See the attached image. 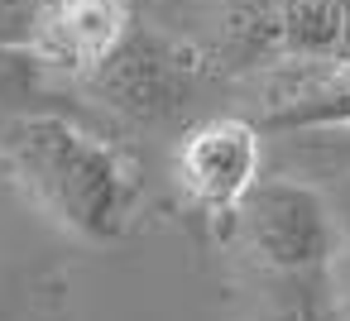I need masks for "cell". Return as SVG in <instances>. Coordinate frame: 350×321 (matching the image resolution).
<instances>
[{
    "instance_id": "1",
    "label": "cell",
    "mask_w": 350,
    "mask_h": 321,
    "mask_svg": "<svg viewBox=\"0 0 350 321\" xmlns=\"http://www.w3.org/2000/svg\"><path fill=\"white\" fill-rule=\"evenodd\" d=\"M0 154H5L10 173L29 187V197L72 235L111 245L130 230L135 173L96 135H82L58 115H25L5 125Z\"/></svg>"
},
{
    "instance_id": "4",
    "label": "cell",
    "mask_w": 350,
    "mask_h": 321,
    "mask_svg": "<svg viewBox=\"0 0 350 321\" xmlns=\"http://www.w3.org/2000/svg\"><path fill=\"white\" fill-rule=\"evenodd\" d=\"M259 182V130L240 115H211L178 144V187L202 211H235Z\"/></svg>"
},
{
    "instance_id": "6",
    "label": "cell",
    "mask_w": 350,
    "mask_h": 321,
    "mask_svg": "<svg viewBox=\"0 0 350 321\" xmlns=\"http://www.w3.org/2000/svg\"><path fill=\"white\" fill-rule=\"evenodd\" d=\"M206 34L192 39L211 72H269L288 58L283 44V0H216L211 15L202 20Z\"/></svg>"
},
{
    "instance_id": "12",
    "label": "cell",
    "mask_w": 350,
    "mask_h": 321,
    "mask_svg": "<svg viewBox=\"0 0 350 321\" xmlns=\"http://www.w3.org/2000/svg\"><path fill=\"white\" fill-rule=\"evenodd\" d=\"M312 321H350V316H345V311H340V307H336V302H331V307H326V311H317V316H312Z\"/></svg>"
},
{
    "instance_id": "5",
    "label": "cell",
    "mask_w": 350,
    "mask_h": 321,
    "mask_svg": "<svg viewBox=\"0 0 350 321\" xmlns=\"http://www.w3.org/2000/svg\"><path fill=\"white\" fill-rule=\"evenodd\" d=\"M350 125V53L340 58H283L259 130H336Z\"/></svg>"
},
{
    "instance_id": "8",
    "label": "cell",
    "mask_w": 350,
    "mask_h": 321,
    "mask_svg": "<svg viewBox=\"0 0 350 321\" xmlns=\"http://www.w3.org/2000/svg\"><path fill=\"white\" fill-rule=\"evenodd\" d=\"M283 44L288 58H340L345 5L340 0H283Z\"/></svg>"
},
{
    "instance_id": "3",
    "label": "cell",
    "mask_w": 350,
    "mask_h": 321,
    "mask_svg": "<svg viewBox=\"0 0 350 321\" xmlns=\"http://www.w3.org/2000/svg\"><path fill=\"white\" fill-rule=\"evenodd\" d=\"M245 245L273 273H317L336 254V221L317 187L288 178H259L235 206Z\"/></svg>"
},
{
    "instance_id": "9",
    "label": "cell",
    "mask_w": 350,
    "mask_h": 321,
    "mask_svg": "<svg viewBox=\"0 0 350 321\" xmlns=\"http://www.w3.org/2000/svg\"><path fill=\"white\" fill-rule=\"evenodd\" d=\"M49 0H0V44L5 48H39Z\"/></svg>"
},
{
    "instance_id": "11",
    "label": "cell",
    "mask_w": 350,
    "mask_h": 321,
    "mask_svg": "<svg viewBox=\"0 0 350 321\" xmlns=\"http://www.w3.org/2000/svg\"><path fill=\"white\" fill-rule=\"evenodd\" d=\"M139 5L154 15V25H159V29L178 34L183 25H202V20L211 15L216 0H139Z\"/></svg>"
},
{
    "instance_id": "10",
    "label": "cell",
    "mask_w": 350,
    "mask_h": 321,
    "mask_svg": "<svg viewBox=\"0 0 350 321\" xmlns=\"http://www.w3.org/2000/svg\"><path fill=\"white\" fill-rule=\"evenodd\" d=\"M39 68H44V58L34 48H5V44H0V92H5V96L29 92Z\"/></svg>"
},
{
    "instance_id": "2",
    "label": "cell",
    "mask_w": 350,
    "mask_h": 321,
    "mask_svg": "<svg viewBox=\"0 0 350 321\" xmlns=\"http://www.w3.org/2000/svg\"><path fill=\"white\" fill-rule=\"evenodd\" d=\"M202 72H211V63L202 58V48L192 39L154 29V25L149 29L130 25V34L116 44V53L87 82L120 115L144 120V125H163V120L187 111Z\"/></svg>"
},
{
    "instance_id": "7",
    "label": "cell",
    "mask_w": 350,
    "mask_h": 321,
    "mask_svg": "<svg viewBox=\"0 0 350 321\" xmlns=\"http://www.w3.org/2000/svg\"><path fill=\"white\" fill-rule=\"evenodd\" d=\"M130 25H135L130 0H49L34 53L49 68L92 77L116 53V44L130 34Z\"/></svg>"
},
{
    "instance_id": "14",
    "label": "cell",
    "mask_w": 350,
    "mask_h": 321,
    "mask_svg": "<svg viewBox=\"0 0 350 321\" xmlns=\"http://www.w3.org/2000/svg\"><path fill=\"white\" fill-rule=\"evenodd\" d=\"M340 5H345V10H350V0H340Z\"/></svg>"
},
{
    "instance_id": "13",
    "label": "cell",
    "mask_w": 350,
    "mask_h": 321,
    "mask_svg": "<svg viewBox=\"0 0 350 321\" xmlns=\"http://www.w3.org/2000/svg\"><path fill=\"white\" fill-rule=\"evenodd\" d=\"M340 53H350V10H345V48Z\"/></svg>"
}]
</instances>
